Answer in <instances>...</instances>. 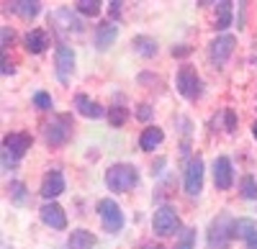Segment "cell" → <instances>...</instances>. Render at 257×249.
Here are the masks:
<instances>
[{"label": "cell", "instance_id": "obj_12", "mask_svg": "<svg viewBox=\"0 0 257 249\" xmlns=\"http://www.w3.org/2000/svg\"><path fill=\"white\" fill-rule=\"evenodd\" d=\"M72 70H75V52H72V47L59 44L57 47V77L62 82H67Z\"/></svg>", "mask_w": 257, "mask_h": 249}, {"label": "cell", "instance_id": "obj_18", "mask_svg": "<svg viewBox=\"0 0 257 249\" xmlns=\"http://www.w3.org/2000/svg\"><path fill=\"white\" fill-rule=\"evenodd\" d=\"M75 106H77V111H80L85 118H100V116L105 113L100 103L90 100L88 95H77V98H75Z\"/></svg>", "mask_w": 257, "mask_h": 249}, {"label": "cell", "instance_id": "obj_15", "mask_svg": "<svg viewBox=\"0 0 257 249\" xmlns=\"http://www.w3.org/2000/svg\"><path fill=\"white\" fill-rule=\"evenodd\" d=\"M116 36H118V26L113 24V21H105V24H100L98 31H95V47L100 52H105L116 41Z\"/></svg>", "mask_w": 257, "mask_h": 249}, {"label": "cell", "instance_id": "obj_29", "mask_svg": "<svg viewBox=\"0 0 257 249\" xmlns=\"http://www.w3.org/2000/svg\"><path fill=\"white\" fill-rule=\"evenodd\" d=\"M175 249H193V229H185L180 241L175 244Z\"/></svg>", "mask_w": 257, "mask_h": 249}, {"label": "cell", "instance_id": "obj_10", "mask_svg": "<svg viewBox=\"0 0 257 249\" xmlns=\"http://www.w3.org/2000/svg\"><path fill=\"white\" fill-rule=\"evenodd\" d=\"M234 182V172H231V159L229 157H216L213 162V185L219 190H229Z\"/></svg>", "mask_w": 257, "mask_h": 249}, {"label": "cell", "instance_id": "obj_26", "mask_svg": "<svg viewBox=\"0 0 257 249\" xmlns=\"http://www.w3.org/2000/svg\"><path fill=\"white\" fill-rule=\"evenodd\" d=\"M242 195L249 198V200H257V182H254L252 175H247V177L242 180Z\"/></svg>", "mask_w": 257, "mask_h": 249}, {"label": "cell", "instance_id": "obj_7", "mask_svg": "<svg viewBox=\"0 0 257 249\" xmlns=\"http://www.w3.org/2000/svg\"><path fill=\"white\" fill-rule=\"evenodd\" d=\"M49 24H52L57 31H62V34H80V31H82V21L75 18L70 8L54 11V13L49 16Z\"/></svg>", "mask_w": 257, "mask_h": 249}, {"label": "cell", "instance_id": "obj_3", "mask_svg": "<svg viewBox=\"0 0 257 249\" xmlns=\"http://www.w3.org/2000/svg\"><path fill=\"white\" fill-rule=\"evenodd\" d=\"M231 236H234V221H231L226 213H221L216 221L211 223L208 246H211V249H226L229 241H231Z\"/></svg>", "mask_w": 257, "mask_h": 249}, {"label": "cell", "instance_id": "obj_35", "mask_svg": "<svg viewBox=\"0 0 257 249\" xmlns=\"http://www.w3.org/2000/svg\"><path fill=\"white\" fill-rule=\"evenodd\" d=\"M188 52H190L188 47H180V49H173V57H185Z\"/></svg>", "mask_w": 257, "mask_h": 249}, {"label": "cell", "instance_id": "obj_14", "mask_svg": "<svg viewBox=\"0 0 257 249\" xmlns=\"http://www.w3.org/2000/svg\"><path fill=\"white\" fill-rule=\"evenodd\" d=\"M64 193V175L59 170H52L44 175V180H41V195H44L47 200L57 198Z\"/></svg>", "mask_w": 257, "mask_h": 249}, {"label": "cell", "instance_id": "obj_1", "mask_svg": "<svg viewBox=\"0 0 257 249\" xmlns=\"http://www.w3.org/2000/svg\"><path fill=\"white\" fill-rule=\"evenodd\" d=\"M139 182V172L134 164H111L105 170V185L113 190V193H128Z\"/></svg>", "mask_w": 257, "mask_h": 249}, {"label": "cell", "instance_id": "obj_27", "mask_svg": "<svg viewBox=\"0 0 257 249\" xmlns=\"http://www.w3.org/2000/svg\"><path fill=\"white\" fill-rule=\"evenodd\" d=\"M8 190H11V198H13L16 203H24V200H26V193H24V182H18V180H13Z\"/></svg>", "mask_w": 257, "mask_h": 249}, {"label": "cell", "instance_id": "obj_21", "mask_svg": "<svg viewBox=\"0 0 257 249\" xmlns=\"http://www.w3.org/2000/svg\"><path fill=\"white\" fill-rule=\"evenodd\" d=\"M132 47L142 54V57H155L157 54V41L152 39V36H134V41H132Z\"/></svg>", "mask_w": 257, "mask_h": 249}, {"label": "cell", "instance_id": "obj_16", "mask_svg": "<svg viewBox=\"0 0 257 249\" xmlns=\"http://www.w3.org/2000/svg\"><path fill=\"white\" fill-rule=\"evenodd\" d=\"M162 139H165L162 129L149 126V129H144V131H142V136H139V147H142L144 152H155V149L160 147V144H162Z\"/></svg>", "mask_w": 257, "mask_h": 249}, {"label": "cell", "instance_id": "obj_25", "mask_svg": "<svg viewBox=\"0 0 257 249\" xmlns=\"http://www.w3.org/2000/svg\"><path fill=\"white\" fill-rule=\"evenodd\" d=\"M126 118H128V111H126L123 106H113V108L108 111V121H111V126H123Z\"/></svg>", "mask_w": 257, "mask_h": 249}, {"label": "cell", "instance_id": "obj_13", "mask_svg": "<svg viewBox=\"0 0 257 249\" xmlns=\"http://www.w3.org/2000/svg\"><path fill=\"white\" fill-rule=\"evenodd\" d=\"M234 44H237V39L229 36V34L213 39L211 41V59L216 62V65H224V62L231 57V52H234Z\"/></svg>", "mask_w": 257, "mask_h": 249}, {"label": "cell", "instance_id": "obj_4", "mask_svg": "<svg viewBox=\"0 0 257 249\" xmlns=\"http://www.w3.org/2000/svg\"><path fill=\"white\" fill-rule=\"evenodd\" d=\"M152 226H155L157 236H173L180 229V218H178L173 205H162V208H157L155 218H152Z\"/></svg>", "mask_w": 257, "mask_h": 249}, {"label": "cell", "instance_id": "obj_5", "mask_svg": "<svg viewBox=\"0 0 257 249\" xmlns=\"http://www.w3.org/2000/svg\"><path fill=\"white\" fill-rule=\"evenodd\" d=\"M44 136H47V144H52V147H62V144H67V139L72 136V121H70V116L52 118V123H47V129H44Z\"/></svg>", "mask_w": 257, "mask_h": 249}, {"label": "cell", "instance_id": "obj_6", "mask_svg": "<svg viewBox=\"0 0 257 249\" xmlns=\"http://www.w3.org/2000/svg\"><path fill=\"white\" fill-rule=\"evenodd\" d=\"M178 90L183 98L188 100H196L201 95V77L196 72V67H190V65H183L178 70Z\"/></svg>", "mask_w": 257, "mask_h": 249}, {"label": "cell", "instance_id": "obj_34", "mask_svg": "<svg viewBox=\"0 0 257 249\" xmlns=\"http://www.w3.org/2000/svg\"><path fill=\"white\" fill-rule=\"evenodd\" d=\"M121 6L123 3H118V0H116V3H111V16H118L121 13Z\"/></svg>", "mask_w": 257, "mask_h": 249}, {"label": "cell", "instance_id": "obj_31", "mask_svg": "<svg viewBox=\"0 0 257 249\" xmlns=\"http://www.w3.org/2000/svg\"><path fill=\"white\" fill-rule=\"evenodd\" d=\"M149 116H152V108H149V106H147V103H142V106H139V111H137V118H142V121H147Z\"/></svg>", "mask_w": 257, "mask_h": 249}, {"label": "cell", "instance_id": "obj_20", "mask_svg": "<svg viewBox=\"0 0 257 249\" xmlns=\"http://www.w3.org/2000/svg\"><path fill=\"white\" fill-rule=\"evenodd\" d=\"M11 11L18 13L24 21H31L39 16V3L36 0H18V3H11Z\"/></svg>", "mask_w": 257, "mask_h": 249}, {"label": "cell", "instance_id": "obj_36", "mask_svg": "<svg viewBox=\"0 0 257 249\" xmlns=\"http://www.w3.org/2000/svg\"><path fill=\"white\" fill-rule=\"evenodd\" d=\"M252 134H254V139H257V121L252 123Z\"/></svg>", "mask_w": 257, "mask_h": 249}, {"label": "cell", "instance_id": "obj_19", "mask_svg": "<svg viewBox=\"0 0 257 249\" xmlns=\"http://www.w3.org/2000/svg\"><path fill=\"white\" fill-rule=\"evenodd\" d=\"M70 249H93L95 246V236L88 231V229H75L70 234V241H67Z\"/></svg>", "mask_w": 257, "mask_h": 249}, {"label": "cell", "instance_id": "obj_23", "mask_svg": "<svg viewBox=\"0 0 257 249\" xmlns=\"http://www.w3.org/2000/svg\"><path fill=\"white\" fill-rule=\"evenodd\" d=\"M254 229H257V223L252 218H237L234 221V236L237 239H247Z\"/></svg>", "mask_w": 257, "mask_h": 249}, {"label": "cell", "instance_id": "obj_28", "mask_svg": "<svg viewBox=\"0 0 257 249\" xmlns=\"http://www.w3.org/2000/svg\"><path fill=\"white\" fill-rule=\"evenodd\" d=\"M34 106L41 108V111H49V108H52V95H47V93H36V95H34Z\"/></svg>", "mask_w": 257, "mask_h": 249}, {"label": "cell", "instance_id": "obj_30", "mask_svg": "<svg viewBox=\"0 0 257 249\" xmlns=\"http://www.w3.org/2000/svg\"><path fill=\"white\" fill-rule=\"evenodd\" d=\"M224 121H226V131L237 129V116H234V111H224Z\"/></svg>", "mask_w": 257, "mask_h": 249}, {"label": "cell", "instance_id": "obj_24", "mask_svg": "<svg viewBox=\"0 0 257 249\" xmlns=\"http://www.w3.org/2000/svg\"><path fill=\"white\" fill-rule=\"evenodd\" d=\"M75 8L82 16H98L100 13V3H98V0H77Z\"/></svg>", "mask_w": 257, "mask_h": 249}, {"label": "cell", "instance_id": "obj_11", "mask_svg": "<svg viewBox=\"0 0 257 249\" xmlns=\"http://www.w3.org/2000/svg\"><path fill=\"white\" fill-rule=\"evenodd\" d=\"M31 149V136L29 134H8L3 139V152H8L13 159H21Z\"/></svg>", "mask_w": 257, "mask_h": 249}, {"label": "cell", "instance_id": "obj_32", "mask_svg": "<svg viewBox=\"0 0 257 249\" xmlns=\"http://www.w3.org/2000/svg\"><path fill=\"white\" fill-rule=\"evenodd\" d=\"M244 241H247V249H257V229H254V231H252Z\"/></svg>", "mask_w": 257, "mask_h": 249}, {"label": "cell", "instance_id": "obj_8", "mask_svg": "<svg viewBox=\"0 0 257 249\" xmlns=\"http://www.w3.org/2000/svg\"><path fill=\"white\" fill-rule=\"evenodd\" d=\"M201 190H203V159L196 157L188 162V170H185V193L198 195Z\"/></svg>", "mask_w": 257, "mask_h": 249}, {"label": "cell", "instance_id": "obj_22", "mask_svg": "<svg viewBox=\"0 0 257 249\" xmlns=\"http://www.w3.org/2000/svg\"><path fill=\"white\" fill-rule=\"evenodd\" d=\"M231 6H234V3H229V0H221V3H216V29H219V31H224V29L231 26Z\"/></svg>", "mask_w": 257, "mask_h": 249}, {"label": "cell", "instance_id": "obj_33", "mask_svg": "<svg viewBox=\"0 0 257 249\" xmlns=\"http://www.w3.org/2000/svg\"><path fill=\"white\" fill-rule=\"evenodd\" d=\"M8 39L13 41V31H8V29L3 26V47H8Z\"/></svg>", "mask_w": 257, "mask_h": 249}, {"label": "cell", "instance_id": "obj_9", "mask_svg": "<svg viewBox=\"0 0 257 249\" xmlns=\"http://www.w3.org/2000/svg\"><path fill=\"white\" fill-rule=\"evenodd\" d=\"M39 216H41V221H44L47 226H52V229H57V231L67 229V216H64V208H62L59 203H54V200L41 205Z\"/></svg>", "mask_w": 257, "mask_h": 249}, {"label": "cell", "instance_id": "obj_2", "mask_svg": "<svg viewBox=\"0 0 257 249\" xmlns=\"http://www.w3.org/2000/svg\"><path fill=\"white\" fill-rule=\"evenodd\" d=\"M98 216H100V223L108 234H118L123 229V211L118 208V203L113 198H103L98 200Z\"/></svg>", "mask_w": 257, "mask_h": 249}, {"label": "cell", "instance_id": "obj_17", "mask_svg": "<svg viewBox=\"0 0 257 249\" xmlns=\"http://www.w3.org/2000/svg\"><path fill=\"white\" fill-rule=\"evenodd\" d=\"M47 47H49V36H47V31L34 29V31H29V34H26V49H29L31 54H41V52H47Z\"/></svg>", "mask_w": 257, "mask_h": 249}]
</instances>
